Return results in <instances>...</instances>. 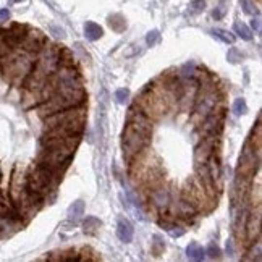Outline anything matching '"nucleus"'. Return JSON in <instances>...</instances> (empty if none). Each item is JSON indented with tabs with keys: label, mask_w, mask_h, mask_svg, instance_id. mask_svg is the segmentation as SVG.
<instances>
[{
	"label": "nucleus",
	"mask_w": 262,
	"mask_h": 262,
	"mask_svg": "<svg viewBox=\"0 0 262 262\" xmlns=\"http://www.w3.org/2000/svg\"><path fill=\"white\" fill-rule=\"evenodd\" d=\"M47 133L46 138H62V136L81 134L86 128V107H68L44 118Z\"/></svg>",
	"instance_id": "nucleus-1"
},
{
	"label": "nucleus",
	"mask_w": 262,
	"mask_h": 262,
	"mask_svg": "<svg viewBox=\"0 0 262 262\" xmlns=\"http://www.w3.org/2000/svg\"><path fill=\"white\" fill-rule=\"evenodd\" d=\"M60 180H62V175L52 172V170L49 168H44L36 164L34 167L29 168V172L26 173V189L44 199L49 196V193L55 189L57 183L60 181Z\"/></svg>",
	"instance_id": "nucleus-2"
},
{
	"label": "nucleus",
	"mask_w": 262,
	"mask_h": 262,
	"mask_svg": "<svg viewBox=\"0 0 262 262\" xmlns=\"http://www.w3.org/2000/svg\"><path fill=\"white\" fill-rule=\"evenodd\" d=\"M149 144H150V136L141 133V131L133 128L130 123H126L123 134H121V149H123V157L126 162H131Z\"/></svg>",
	"instance_id": "nucleus-3"
},
{
	"label": "nucleus",
	"mask_w": 262,
	"mask_h": 262,
	"mask_svg": "<svg viewBox=\"0 0 262 262\" xmlns=\"http://www.w3.org/2000/svg\"><path fill=\"white\" fill-rule=\"evenodd\" d=\"M261 150L262 147H256L249 139L243 146L240 160L236 165V173L247 178H254V175L261 168Z\"/></svg>",
	"instance_id": "nucleus-4"
},
{
	"label": "nucleus",
	"mask_w": 262,
	"mask_h": 262,
	"mask_svg": "<svg viewBox=\"0 0 262 262\" xmlns=\"http://www.w3.org/2000/svg\"><path fill=\"white\" fill-rule=\"evenodd\" d=\"M223 123H225V109L217 104L211 110V114L204 116L201 125L197 126L199 134H201V138L209 134H220L223 130Z\"/></svg>",
	"instance_id": "nucleus-5"
},
{
	"label": "nucleus",
	"mask_w": 262,
	"mask_h": 262,
	"mask_svg": "<svg viewBox=\"0 0 262 262\" xmlns=\"http://www.w3.org/2000/svg\"><path fill=\"white\" fill-rule=\"evenodd\" d=\"M146 196H147L149 206L155 209L159 213L167 212L170 197H172V191H170V186L167 183L160 181L157 184H154L152 188L146 189Z\"/></svg>",
	"instance_id": "nucleus-6"
},
{
	"label": "nucleus",
	"mask_w": 262,
	"mask_h": 262,
	"mask_svg": "<svg viewBox=\"0 0 262 262\" xmlns=\"http://www.w3.org/2000/svg\"><path fill=\"white\" fill-rule=\"evenodd\" d=\"M218 141H220V134H209L201 138V143L194 149V165L206 164L207 159L218 149Z\"/></svg>",
	"instance_id": "nucleus-7"
},
{
	"label": "nucleus",
	"mask_w": 262,
	"mask_h": 262,
	"mask_svg": "<svg viewBox=\"0 0 262 262\" xmlns=\"http://www.w3.org/2000/svg\"><path fill=\"white\" fill-rule=\"evenodd\" d=\"M261 228H262V215H261V204L257 206H252L249 211V215H247L246 220V228H245V241L246 245L249 246L251 243H254L256 240L261 238Z\"/></svg>",
	"instance_id": "nucleus-8"
},
{
	"label": "nucleus",
	"mask_w": 262,
	"mask_h": 262,
	"mask_svg": "<svg viewBox=\"0 0 262 262\" xmlns=\"http://www.w3.org/2000/svg\"><path fill=\"white\" fill-rule=\"evenodd\" d=\"M126 123H130L133 128H136L141 133L150 136L154 130V120L149 118L147 115H144L138 107L133 105L128 112V118H126Z\"/></svg>",
	"instance_id": "nucleus-9"
},
{
	"label": "nucleus",
	"mask_w": 262,
	"mask_h": 262,
	"mask_svg": "<svg viewBox=\"0 0 262 262\" xmlns=\"http://www.w3.org/2000/svg\"><path fill=\"white\" fill-rule=\"evenodd\" d=\"M46 36L39 31V29H28L26 36H24V39L21 41V44H19V49H23L24 52L28 53H33V55H37V52L41 50L42 46L46 44Z\"/></svg>",
	"instance_id": "nucleus-10"
},
{
	"label": "nucleus",
	"mask_w": 262,
	"mask_h": 262,
	"mask_svg": "<svg viewBox=\"0 0 262 262\" xmlns=\"http://www.w3.org/2000/svg\"><path fill=\"white\" fill-rule=\"evenodd\" d=\"M68 102L63 99V96L60 94V92H55L53 96L49 97L47 100H44L39 104L37 107V114L41 118H46L47 115H52L55 114V112H60L63 109H68Z\"/></svg>",
	"instance_id": "nucleus-11"
},
{
	"label": "nucleus",
	"mask_w": 262,
	"mask_h": 262,
	"mask_svg": "<svg viewBox=\"0 0 262 262\" xmlns=\"http://www.w3.org/2000/svg\"><path fill=\"white\" fill-rule=\"evenodd\" d=\"M28 29L29 28L26 26V24L15 23V24H12V26L7 28V29H0V33H2L5 42L8 44L10 49H18L19 44H21V41L24 39V36H26Z\"/></svg>",
	"instance_id": "nucleus-12"
},
{
	"label": "nucleus",
	"mask_w": 262,
	"mask_h": 262,
	"mask_svg": "<svg viewBox=\"0 0 262 262\" xmlns=\"http://www.w3.org/2000/svg\"><path fill=\"white\" fill-rule=\"evenodd\" d=\"M24 191H26V175L19 170V167H16L13 172L12 183H10V196H12L13 204H16L21 199Z\"/></svg>",
	"instance_id": "nucleus-13"
},
{
	"label": "nucleus",
	"mask_w": 262,
	"mask_h": 262,
	"mask_svg": "<svg viewBox=\"0 0 262 262\" xmlns=\"http://www.w3.org/2000/svg\"><path fill=\"white\" fill-rule=\"evenodd\" d=\"M206 167L211 173V177L213 180V184H215V189L218 193L222 191V184H223V173H222V164H220V155L217 154V150L213 152L211 157L207 159Z\"/></svg>",
	"instance_id": "nucleus-14"
},
{
	"label": "nucleus",
	"mask_w": 262,
	"mask_h": 262,
	"mask_svg": "<svg viewBox=\"0 0 262 262\" xmlns=\"http://www.w3.org/2000/svg\"><path fill=\"white\" fill-rule=\"evenodd\" d=\"M196 167V177L197 180L201 181L204 191H206L209 196L212 199H215V196L218 194V191L215 189V184H213V180L211 177V173H209V170L206 167V164H201V165H194Z\"/></svg>",
	"instance_id": "nucleus-15"
},
{
	"label": "nucleus",
	"mask_w": 262,
	"mask_h": 262,
	"mask_svg": "<svg viewBox=\"0 0 262 262\" xmlns=\"http://www.w3.org/2000/svg\"><path fill=\"white\" fill-rule=\"evenodd\" d=\"M116 235H118V238L123 243H130L134 236V228L126 218H118V223H116Z\"/></svg>",
	"instance_id": "nucleus-16"
},
{
	"label": "nucleus",
	"mask_w": 262,
	"mask_h": 262,
	"mask_svg": "<svg viewBox=\"0 0 262 262\" xmlns=\"http://www.w3.org/2000/svg\"><path fill=\"white\" fill-rule=\"evenodd\" d=\"M23 107L24 109H31L41 104V91H28L23 89Z\"/></svg>",
	"instance_id": "nucleus-17"
},
{
	"label": "nucleus",
	"mask_w": 262,
	"mask_h": 262,
	"mask_svg": "<svg viewBox=\"0 0 262 262\" xmlns=\"http://www.w3.org/2000/svg\"><path fill=\"white\" fill-rule=\"evenodd\" d=\"M76 58L66 47H58V66H75Z\"/></svg>",
	"instance_id": "nucleus-18"
},
{
	"label": "nucleus",
	"mask_w": 262,
	"mask_h": 262,
	"mask_svg": "<svg viewBox=\"0 0 262 262\" xmlns=\"http://www.w3.org/2000/svg\"><path fill=\"white\" fill-rule=\"evenodd\" d=\"M102 34H104V31H102V28L97 23H94V21H86L84 23L86 39H89V41H97V39L102 37Z\"/></svg>",
	"instance_id": "nucleus-19"
},
{
	"label": "nucleus",
	"mask_w": 262,
	"mask_h": 262,
	"mask_svg": "<svg viewBox=\"0 0 262 262\" xmlns=\"http://www.w3.org/2000/svg\"><path fill=\"white\" fill-rule=\"evenodd\" d=\"M100 227H102V222L94 215L86 217L84 222H82V231H84L86 235H96Z\"/></svg>",
	"instance_id": "nucleus-20"
},
{
	"label": "nucleus",
	"mask_w": 262,
	"mask_h": 262,
	"mask_svg": "<svg viewBox=\"0 0 262 262\" xmlns=\"http://www.w3.org/2000/svg\"><path fill=\"white\" fill-rule=\"evenodd\" d=\"M186 256H188V259H191V261H202L204 257H206V252H204L202 246L199 245V243L193 241V243H189L186 247Z\"/></svg>",
	"instance_id": "nucleus-21"
},
{
	"label": "nucleus",
	"mask_w": 262,
	"mask_h": 262,
	"mask_svg": "<svg viewBox=\"0 0 262 262\" xmlns=\"http://www.w3.org/2000/svg\"><path fill=\"white\" fill-rule=\"evenodd\" d=\"M261 254H262V243H261V238L256 240L254 243L249 245V251H247V256L245 257L246 261H261Z\"/></svg>",
	"instance_id": "nucleus-22"
},
{
	"label": "nucleus",
	"mask_w": 262,
	"mask_h": 262,
	"mask_svg": "<svg viewBox=\"0 0 262 262\" xmlns=\"http://www.w3.org/2000/svg\"><path fill=\"white\" fill-rule=\"evenodd\" d=\"M107 23H109V26L114 29L116 33H121L123 29L126 28V19L121 16V15H110L109 19H107Z\"/></svg>",
	"instance_id": "nucleus-23"
},
{
	"label": "nucleus",
	"mask_w": 262,
	"mask_h": 262,
	"mask_svg": "<svg viewBox=\"0 0 262 262\" xmlns=\"http://www.w3.org/2000/svg\"><path fill=\"white\" fill-rule=\"evenodd\" d=\"M211 34H212L213 37L220 39V41H222V42H225V44H233V42H235V36H233L231 33H228L227 29L215 28V29H212Z\"/></svg>",
	"instance_id": "nucleus-24"
},
{
	"label": "nucleus",
	"mask_w": 262,
	"mask_h": 262,
	"mask_svg": "<svg viewBox=\"0 0 262 262\" xmlns=\"http://www.w3.org/2000/svg\"><path fill=\"white\" fill-rule=\"evenodd\" d=\"M82 213H84V202L82 201H75L70 207H68V217L73 218V220L80 218Z\"/></svg>",
	"instance_id": "nucleus-25"
},
{
	"label": "nucleus",
	"mask_w": 262,
	"mask_h": 262,
	"mask_svg": "<svg viewBox=\"0 0 262 262\" xmlns=\"http://www.w3.org/2000/svg\"><path fill=\"white\" fill-rule=\"evenodd\" d=\"M233 28H235V33H236L241 39H245V41H251V39H252V31L249 29V26H247V24L241 23V21H236Z\"/></svg>",
	"instance_id": "nucleus-26"
},
{
	"label": "nucleus",
	"mask_w": 262,
	"mask_h": 262,
	"mask_svg": "<svg viewBox=\"0 0 262 262\" xmlns=\"http://www.w3.org/2000/svg\"><path fill=\"white\" fill-rule=\"evenodd\" d=\"M246 112H247V104L243 97H240V99H236L235 102H233V114L235 115L241 116V115H245Z\"/></svg>",
	"instance_id": "nucleus-27"
},
{
	"label": "nucleus",
	"mask_w": 262,
	"mask_h": 262,
	"mask_svg": "<svg viewBox=\"0 0 262 262\" xmlns=\"http://www.w3.org/2000/svg\"><path fill=\"white\" fill-rule=\"evenodd\" d=\"M240 5H241L243 12H245L246 15H251V16H254V15L259 13V12H257V7L254 5L252 0H240Z\"/></svg>",
	"instance_id": "nucleus-28"
},
{
	"label": "nucleus",
	"mask_w": 262,
	"mask_h": 262,
	"mask_svg": "<svg viewBox=\"0 0 262 262\" xmlns=\"http://www.w3.org/2000/svg\"><path fill=\"white\" fill-rule=\"evenodd\" d=\"M152 252H154V256H160L164 252L165 249V243L162 241V236L160 235H154L152 238Z\"/></svg>",
	"instance_id": "nucleus-29"
},
{
	"label": "nucleus",
	"mask_w": 262,
	"mask_h": 262,
	"mask_svg": "<svg viewBox=\"0 0 262 262\" xmlns=\"http://www.w3.org/2000/svg\"><path fill=\"white\" fill-rule=\"evenodd\" d=\"M204 252L207 254L209 259H220V257H222L220 247H218L215 243H209L207 249H204Z\"/></svg>",
	"instance_id": "nucleus-30"
},
{
	"label": "nucleus",
	"mask_w": 262,
	"mask_h": 262,
	"mask_svg": "<svg viewBox=\"0 0 262 262\" xmlns=\"http://www.w3.org/2000/svg\"><path fill=\"white\" fill-rule=\"evenodd\" d=\"M196 63L194 62H186L184 65L181 66V70H180V76L181 78H193L194 75V70H196Z\"/></svg>",
	"instance_id": "nucleus-31"
},
{
	"label": "nucleus",
	"mask_w": 262,
	"mask_h": 262,
	"mask_svg": "<svg viewBox=\"0 0 262 262\" xmlns=\"http://www.w3.org/2000/svg\"><path fill=\"white\" fill-rule=\"evenodd\" d=\"M130 99V89H126V87H121V89H116L115 91V100L118 102V104H126Z\"/></svg>",
	"instance_id": "nucleus-32"
},
{
	"label": "nucleus",
	"mask_w": 262,
	"mask_h": 262,
	"mask_svg": "<svg viewBox=\"0 0 262 262\" xmlns=\"http://www.w3.org/2000/svg\"><path fill=\"white\" fill-rule=\"evenodd\" d=\"M160 41V33L157 31V29H152V31L147 33V36H146V42H147V46H155Z\"/></svg>",
	"instance_id": "nucleus-33"
},
{
	"label": "nucleus",
	"mask_w": 262,
	"mask_h": 262,
	"mask_svg": "<svg viewBox=\"0 0 262 262\" xmlns=\"http://www.w3.org/2000/svg\"><path fill=\"white\" fill-rule=\"evenodd\" d=\"M227 58H228V62L230 63H240V60H241V52L238 50L236 47H231L230 50H228V53H227Z\"/></svg>",
	"instance_id": "nucleus-34"
},
{
	"label": "nucleus",
	"mask_w": 262,
	"mask_h": 262,
	"mask_svg": "<svg viewBox=\"0 0 262 262\" xmlns=\"http://www.w3.org/2000/svg\"><path fill=\"white\" fill-rule=\"evenodd\" d=\"M204 7H206V2L204 0H193L191 2V8H189V13L191 15H197V13H201Z\"/></svg>",
	"instance_id": "nucleus-35"
},
{
	"label": "nucleus",
	"mask_w": 262,
	"mask_h": 262,
	"mask_svg": "<svg viewBox=\"0 0 262 262\" xmlns=\"http://www.w3.org/2000/svg\"><path fill=\"white\" fill-rule=\"evenodd\" d=\"M13 49H10L8 47V44L5 42V39L2 36V33H0V58H3L5 55H8L10 52H12Z\"/></svg>",
	"instance_id": "nucleus-36"
},
{
	"label": "nucleus",
	"mask_w": 262,
	"mask_h": 262,
	"mask_svg": "<svg viewBox=\"0 0 262 262\" xmlns=\"http://www.w3.org/2000/svg\"><path fill=\"white\" fill-rule=\"evenodd\" d=\"M225 12H227V8L223 7V5H218V7L213 8L212 16L215 18V19H222V18H223V15H225Z\"/></svg>",
	"instance_id": "nucleus-37"
},
{
	"label": "nucleus",
	"mask_w": 262,
	"mask_h": 262,
	"mask_svg": "<svg viewBox=\"0 0 262 262\" xmlns=\"http://www.w3.org/2000/svg\"><path fill=\"white\" fill-rule=\"evenodd\" d=\"M251 28H252V29H254V31H256L257 34H259V33H261V19H259V18H257V16H256V18H252V19H251Z\"/></svg>",
	"instance_id": "nucleus-38"
},
{
	"label": "nucleus",
	"mask_w": 262,
	"mask_h": 262,
	"mask_svg": "<svg viewBox=\"0 0 262 262\" xmlns=\"http://www.w3.org/2000/svg\"><path fill=\"white\" fill-rule=\"evenodd\" d=\"M227 254L230 256V257L235 254V241H233V240H228L227 241Z\"/></svg>",
	"instance_id": "nucleus-39"
},
{
	"label": "nucleus",
	"mask_w": 262,
	"mask_h": 262,
	"mask_svg": "<svg viewBox=\"0 0 262 262\" xmlns=\"http://www.w3.org/2000/svg\"><path fill=\"white\" fill-rule=\"evenodd\" d=\"M10 19V10L8 8H2L0 10V23L8 21Z\"/></svg>",
	"instance_id": "nucleus-40"
},
{
	"label": "nucleus",
	"mask_w": 262,
	"mask_h": 262,
	"mask_svg": "<svg viewBox=\"0 0 262 262\" xmlns=\"http://www.w3.org/2000/svg\"><path fill=\"white\" fill-rule=\"evenodd\" d=\"M52 31L55 33V36H58V37H65V31H63L62 28H58V26H52Z\"/></svg>",
	"instance_id": "nucleus-41"
},
{
	"label": "nucleus",
	"mask_w": 262,
	"mask_h": 262,
	"mask_svg": "<svg viewBox=\"0 0 262 262\" xmlns=\"http://www.w3.org/2000/svg\"><path fill=\"white\" fill-rule=\"evenodd\" d=\"M5 213H8V207L3 202H0V215H5Z\"/></svg>",
	"instance_id": "nucleus-42"
},
{
	"label": "nucleus",
	"mask_w": 262,
	"mask_h": 262,
	"mask_svg": "<svg viewBox=\"0 0 262 262\" xmlns=\"http://www.w3.org/2000/svg\"><path fill=\"white\" fill-rule=\"evenodd\" d=\"M0 202H3V194L0 193Z\"/></svg>",
	"instance_id": "nucleus-43"
},
{
	"label": "nucleus",
	"mask_w": 262,
	"mask_h": 262,
	"mask_svg": "<svg viewBox=\"0 0 262 262\" xmlns=\"http://www.w3.org/2000/svg\"><path fill=\"white\" fill-rule=\"evenodd\" d=\"M10 2H16V0H10Z\"/></svg>",
	"instance_id": "nucleus-44"
}]
</instances>
